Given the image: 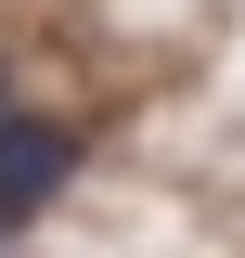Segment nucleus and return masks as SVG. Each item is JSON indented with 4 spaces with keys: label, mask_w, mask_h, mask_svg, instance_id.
<instances>
[{
    "label": "nucleus",
    "mask_w": 245,
    "mask_h": 258,
    "mask_svg": "<svg viewBox=\"0 0 245 258\" xmlns=\"http://www.w3.org/2000/svg\"><path fill=\"white\" fill-rule=\"evenodd\" d=\"M65 168H78V129H52V116H0V232H26L39 207L65 194Z\"/></svg>",
    "instance_id": "nucleus-1"
},
{
    "label": "nucleus",
    "mask_w": 245,
    "mask_h": 258,
    "mask_svg": "<svg viewBox=\"0 0 245 258\" xmlns=\"http://www.w3.org/2000/svg\"><path fill=\"white\" fill-rule=\"evenodd\" d=\"M0 91H13V78H0ZM0 116H13V103H0Z\"/></svg>",
    "instance_id": "nucleus-2"
}]
</instances>
